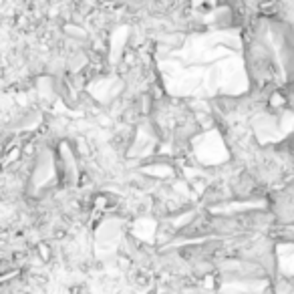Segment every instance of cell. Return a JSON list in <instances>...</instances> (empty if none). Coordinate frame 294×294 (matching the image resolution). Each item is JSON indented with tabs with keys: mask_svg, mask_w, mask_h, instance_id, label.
<instances>
[{
	"mask_svg": "<svg viewBox=\"0 0 294 294\" xmlns=\"http://www.w3.org/2000/svg\"><path fill=\"white\" fill-rule=\"evenodd\" d=\"M63 33L65 36H71L73 41H89V34L83 29L81 24H75V22H65L63 24Z\"/></svg>",
	"mask_w": 294,
	"mask_h": 294,
	"instance_id": "obj_1",
	"label": "cell"
},
{
	"mask_svg": "<svg viewBox=\"0 0 294 294\" xmlns=\"http://www.w3.org/2000/svg\"><path fill=\"white\" fill-rule=\"evenodd\" d=\"M34 252H36V258L41 260L43 264H49L52 260V248L49 242H45V240H41V242L34 244Z\"/></svg>",
	"mask_w": 294,
	"mask_h": 294,
	"instance_id": "obj_2",
	"label": "cell"
},
{
	"mask_svg": "<svg viewBox=\"0 0 294 294\" xmlns=\"http://www.w3.org/2000/svg\"><path fill=\"white\" fill-rule=\"evenodd\" d=\"M151 272L149 270H143V268H139L135 274H133V282H135L137 286H141V288H147L151 284Z\"/></svg>",
	"mask_w": 294,
	"mask_h": 294,
	"instance_id": "obj_4",
	"label": "cell"
},
{
	"mask_svg": "<svg viewBox=\"0 0 294 294\" xmlns=\"http://www.w3.org/2000/svg\"><path fill=\"white\" fill-rule=\"evenodd\" d=\"M183 41H185L183 33H165L162 36V45H165L167 49H178L183 45Z\"/></svg>",
	"mask_w": 294,
	"mask_h": 294,
	"instance_id": "obj_3",
	"label": "cell"
}]
</instances>
